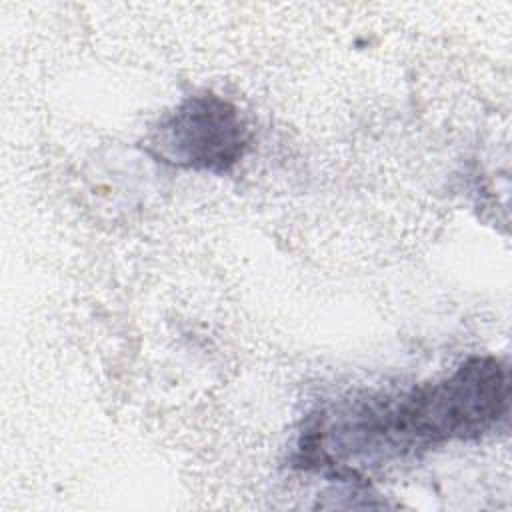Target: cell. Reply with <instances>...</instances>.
Masks as SVG:
<instances>
[{
  "label": "cell",
  "instance_id": "obj_1",
  "mask_svg": "<svg viewBox=\"0 0 512 512\" xmlns=\"http://www.w3.org/2000/svg\"><path fill=\"white\" fill-rule=\"evenodd\" d=\"M508 390V370L498 358L472 356L452 376L412 388L398 400L356 406L332 432L350 454L366 456L472 440L506 414Z\"/></svg>",
  "mask_w": 512,
  "mask_h": 512
},
{
  "label": "cell",
  "instance_id": "obj_2",
  "mask_svg": "<svg viewBox=\"0 0 512 512\" xmlns=\"http://www.w3.org/2000/svg\"><path fill=\"white\" fill-rule=\"evenodd\" d=\"M248 148V128L240 112L216 94L182 100L150 136V154L186 170L224 174Z\"/></svg>",
  "mask_w": 512,
  "mask_h": 512
}]
</instances>
